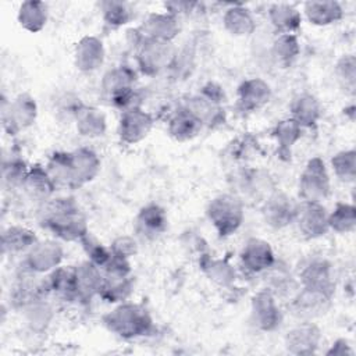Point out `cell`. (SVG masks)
Returning <instances> with one entry per match:
<instances>
[{"mask_svg": "<svg viewBox=\"0 0 356 356\" xmlns=\"http://www.w3.org/2000/svg\"><path fill=\"white\" fill-rule=\"evenodd\" d=\"M40 225L65 242H79L88 232V218L71 196L51 197L40 204Z\"/></svg>", "mask_w": 356, "mask_h": 356, "instance_id": "obj_1", "label": "cell"}, {"mask_svg": "<svg viewBox=\"0 0 356 356\" xmlns=\"http://www.w3.org/2000/svg\"><path fill=\"white\" fill-rule=\"evenodd\" d=\"M106 330L121 339H136L149 335L153 328V318L149 310L135 302H121L102 317Z\"/></svg>", "mask_w": 356, "mask_h": 356, "instance_id": "obj_2", "label": "cell"}, {"mask_svg": "<svg viewBox=\"0 0 356 356\" xmlns=\"http://www.w3.org/2000/svg\"><path fill=\"white\" fill-rule=\"evenodd\" d=\"M136 71L129 65H117L104 72L100 81V93L113 107L121 113L139 107V93L136 90Z\"/></svg>", "mask_w": 356, "mask_h": 356, "instance_id": "obj_3", "label": "cell"}, {"mask_svg": "<svg viewBox=\"0 0 356 356\" xmlns=\"http://www.w3.org/2000/svg\"><path fill=\"white\" fill-rule=\"evenodd\" d=\"M206 216L220 238L235 234L245 220V203L236 193H220L207 207Z\"/></svg>", "mask_w": 356, "mask_h": 356, "instance_id": "obj_4", "label": "cell"}, {"mask_svg": "<svg viewBox=\"0 0 356 356\" xmlns=\"http://www.w3.org/2000/svg\"><path fill=\"white\" fill-rule=\"evenodd\" d=\"M135 49L136 67L139 72L146 76H156L161 74L175 63L178 56L177 47L172 42L146 39L139 33Z\"/></svg>", "mask_w": 356, "mask_h": 356, "instance_id": "obj_5", "label": "cell"}, {"mask_svg": "<svg viewBox=\"0 0 356 356\" xmlns=\"http://www.w3.org/2000/svg\"><path fill=\"white\" fill-rule=\"evenodd\" d=\"M225 93L216 82H207L202 89L189 96L184 106L191 110L203 124V127L214 128L225 122Z\"/></svg>", "mask_w": 356, "mask_h": 356, "instance_id": "obj_6", "label": "cell"}, {"mask_svg": "<svg viewBox=\"0 0 356 356\" xmlns=\"http://www.w3.org/2000/svg\"><path fill=\"white\" fill-rule=\"evenodd\" d=\"M0 118L4 132L10 136H15L35 124L38 118V103L35 97L26 92L18 93L10 100L3 95Z\"/></svg>", "mask_w": 356, "mask_h": 356, "instance_id": "obj_7", "label": "cell"}, {"mask_svg": "<svg viewBox=\"0 0 356 356\" xmlns=\"http://www.w3.org/2000/svg\"><path fill=\"white\" fill-rule=\"evenodd\" d=\"M331 192V177L324 160L314 156L305 164L298 182V193L302 202L323 203Z\"/></svg>", "mask_w": 356, "mask_h": 356, "instance_id": "obj_8", "label": "cell"}, {"mask_svg": "<svg viewBox=\"0 0 356 356\" xmlns=\"http://www.w3.org/2000/svg\"><path fill=\"white\" fill-rule=\"evenodd\" d=\"M284 314L277 296L267 288L256 292L250 299V323L261 332H273L282 323Z\"/></svg>", "mask_w": 356, "mask_h": 356, "instance_id": "obj_9", "label": "cell"}, {"mask_svg": "<svg viewBox=\"0 0 356 356\" xmlns=\"http://www.w3.org/2000/svg\"><path fill=\"white\" fill-rule=\"evenodd\" d=\"M64 259V249L58 241L44 239L38 241L26 253L22 261L24 270L32 274H49Z\"/></svg>", "mask_w": 356, "mask_h": 356, "instance_id": "obj_10", "label": "cell"}, {"mask_svg": "<svg viewBox=\"0 0 356 356\" xmlns=\"http://www.w3.org/2000/svg\"><path fill=\"white\" fill-rule=\"evenodd\" d=\"M154 117L152 113L139 107H134L121 113L117 127V135L125 145H136L146 139L153 129Z\"/></svg>", "mask_w": 356, "mask_h": 356, "instance_id": "obj_11", "label": "cell"}, {"mask_svg": "<svg viewBox=\"0 0 356 356\" xmlns=\"http://www.w3.org/2000/svg\"><path fill=\"white\" fill-rule=\"evenodd\" d=\"M298 203L285 192L275 189L261 202V217L273 229H282L293 224Z\"/></svg>", "mask_w": 356, "mask_h": 356, "instance_id": "obj_12", "label": "cell"}, {"mask_svg": "<svg viewBox=\"0 0 356 356\" xmlns=\"http://www.w3.org/2000/svg\"><path fill=\"white\" fill-rule=\"evenodd\" d=\"M300 286L335 293V274L332 263L325 257H310L298 270Z\"/></svg>", "mask_w": 356, "mask_h": 356, "instance_id": "obj_13", "label": "cell"}, {"mask_svg": "<svg viewBox=\"0 0 356 356\" xmlns=\"http://www.w3.org/2000/svg\"><path fill=\"white\" fill-rule=\"evenodd\" d=\"M299 234L305 239H317L324 236L328 228V211L323 203L298 202L295 221Z\"/></svg>", "mask_w": 356, "mask_h": 356, "instance_id": "obj_14", "label": "cell"}, {"mask_svg": "<svg viewBox=\"0 0 356 356\" xmlns=\"http://www.w3.org/2000/svg\"><path fill=\"white\" fill-rule=\"evenodd\" d=\"M334 295L325 291L300 286L291 299V309L296 317L312 321L328 312Z\"/></svg>", "mask_w": 356, "mask_h": 356, "instance_id": "obj_15", "label": "cell"}, {"mask_svg": "<svg viewBox=\"0 0 356 356\" xmlns=\"http://www.w3.org/2000/svg\"><path fill=\"white\" fill-rule=\"evenodd\" d=\"M321 330L317 324L302 320L285 334V348L289 353L296 356L314 355L321 343Z\"/></svg>", "mask_w": 356, "mask_h": 356, "instance_id": "obj_16", "label": "cell"}, {"mask_svg": "<svg viewBox=\"0 0 356 356\" xmlns=\"http://www.w3.org/2000/svg\"><path fill=\"white\" fill-rule=\"evenodd\" d=\"M273 97L271 86L267 81L253 76L243 79L236 90V107L242 113H254L266 107Z\"/></svg>", "mask_w": 356, "mask_h": 356, "instance_id": "obj_17", "label": "cell"}, {"mask_svg": "<svg viewBox=\"0 0 356 356\" xmlns=\"http://www.w3.org/2000/svg\"><path fill=\"white\" fill-rule=\"evenodd\" d=\"M239 260L248 274H263L277 259L270 242L261 238H249L241 249Z\"/></svg>", "mask_w": 356, "mask_h": 356, "instance_id": "obj_18", "label": "cell"}, {"mask_svg": "<svg viewBox=\"0 0 356 356\" xmlns=\"http://www.w3.org/2000/svg\"><path fill=\"white\" fill-rule=\"evenodd\" d=\"M168 227V216L164 207L157 203H147L135 216L134 231L146 241L157 239Z\"/></svg>", "mask_w": 356, "mask_h": 356, "instance_id": "obj_19", "label": "cell"}, {"mask_svg": "<svg viewBox=\"0 0 356 356\" xmlns=\"http://www.w3.org/2000/svg\"><path fill=\"white\" fill-rule=\"evenodd\" d=\"M136 31L142 38L146 39L172 42L181 32V24L178 17L167 11L150 13Z\"/></svg>", "mask_w": 356, "mask_h": 356, "instance_id": "obj_20", "label": "cell"}, {"mask_svg": "<svg viewBox=\"0 0 356 356\" xmlns=\"http://www.w3.org/2000/svg\"><path fill=\"white\" fill-rule=\"evenodd\" d=\"M106 58V49L97 36H82L74 47V65L78 71L89 74L99 70Z\"/></svg>", "mask_w": 356, "mask_h": 356, "instance_id": "obj_21", "label": "cell"}, {"mask_svg": "<svg viewBox=\"0 0 356 356\" xmlns=\"http://www.w3.org/2000/svg\"><path fill=\"white\" fill-rule=\"evenodd\" d=\"M76 302L88 305L95 296H99L103 284V271L89 260L74 266Z\"/></svg>", "mask_w": 356, "mask_h": 356, "instance_id": "obj_22", "label": "cell"}, {"mask_svg": "<svg viewBox=\"0 0 356 356\" xmlns=\"http://www.w3.org/2000/svg\"><path fill=\"white\" fill-rule=\"evenodd\" d=\"M25 195L40 204L51 199L57 191L56 184L50 178L47 170L44 165L36 163L29 167L28 175L24 181V185L21 188Z\"/></svg>", "mask_w": 356, "mask_h": 356, "instance_id": "obj_23", "label": "cell"}, {"mask_svg": "<svg viewBox=\"0 0 356 356\" xmlns=\"http://www.w3.org/2000/svg\"><path fill=\"white\" fill-rule=\"evenodd\" d=\"M202 121L184 104L179 106L167 120V134L177 142H186L200 134Z\"/></svg>", "mask_w": 356, "mask_h": 356, "instance_id": "obj_24", "label": "cell"}, {"mask_svg": "<svg viewBox=\"0 0 356 356\" xmlns=\"http://www.w3.org/2000/svg\"><path fill=\"white\" fill-rule=\"evenodd\" d=\"M289 111L291 118L295 120L303 129L314 128L323 115L320 100L309 92L298 93L289 104Z\"/></svg>", "mask_w": 356, "mask_h": 356, "instance_id": "obj_25", "label": "cell"}, {"mask_svg": "<svg viewBox=\"0 0 356 356\" xmlns=\"http://www.w3.org/2000/svg\"><path fill=\"white\" fill-rule=\"evenodd\" d=\"M71 160L78 188L92 182L100 172L102 160L92 147H76L71 152Z\"/></svg>", "mask_w": 356, "mask_h": 356, "instance_id": "obj_26", "label": "cell"}, {"mask_svg": "<svg viewBox=\"0 0 356 356\" xmlns=\"http://www.w3.org/2000/svg\"><path fill=\"white\" fill-rule=\"evenodd\" d=\"M44 167L50 178L56 184L57 189H78L71 160V152H53L49 156Z\"/></svg>", "mask_w": 356, "mask_h": 356, "instance_id": "obj_27", "label": "cell"}, {"mask_svg": "<svg viewBox=\"0 0 356 356\" xmlns=\"http://www.w3.org/2000/svg\"><path fill=\"white\" fill-rule=\"evenodd\" d=\"M74 122L76 132L83 138H100L107 131V120L104 113L100 108L95 106H88L85 103L76 111Z\"/></svg>", "mask_w": 356, "mask_h": 356, "instance_id": "obj_28", "label": "cell"}, {"mask_svg": "<svg viewBox=\"0 0 356 356\" xmlns=\"http://www.w3.org/2000/svg\"><path fill=\"white\" fill-rule=\"evenodd\" d=\"M44 282L47 292L56 298L65 302L76 300L74 266H58L47 274Z\"/></svg>", "mask_w": 356, "mask_h": 356, "instance_id": "obj_29", "label": "cell"}, {"mask_svg": "<svg viewBox=\"0 0 356 356\" xmlns=\"http://www.w3.org/2000/svg\"><path fill=\"white\" fill-rule=\"evenodd\" d=\"M306 19L316 26H328L343 18V8L335 0H313L303 4Z\"/></svg>", "mask_w": 356, "mask_h": 356, "instance_id": "obj_30", "label": "cell"}, {"mask_svg": "<svg viewBox=\"0 0 356 356\" xmlns=\"http://www.w3.org/2000/svg\"><path fill=\"white\" fill-rule=\"evenodd\" d=\"M239 186L242 192L256 200L263 202L267 196H270L275 191V185L268 172L257 168H249L241 171Z\"/></svg>", "mask_w": 356, "mask_h": 356, "instance_id": "obj_31", "label": "cell"}, {"mask_svg": "<svg viewBox=\"0 0 356 356\" xmlns=\"http://www.w3.org/2000/svg\"><path fill=\"white\" fill-rule=\"evenodd\" d=\"M224 29L236 38H246L254 33L256 19L249 8L242 4L229 6L222 15Z\"/></svg>", "mask_w": 356, "mask_h": 356, "instance_id": "obj_32", "label": "cell"}, {"mask_svg": "<svg viewBox=\"0 0 356 356\" xmlns=\"http://www.w3.org/2000/svg\"><path fill=\"white\" fill-rule=\"evenodd\" d=\"M271 135L277 143V154L282 160H289L293 146L300 140L303 136V128L291 117L280 120L273 131Z\"/></svg>", "mask_w": 356, "mask_h": 356, "instance_id": "obj_33", "label": "cell"}, {"mask_svg": "<svg viewBox=\"0 0 356 356\" xmlns=\"http://www.w3.org/2000/svg\"><path fill=\"white\" fill-rule=\"evenodd\" d=\"M268 21L280 33H296L302 25V11L289 3H274L267 11Z\"/></svg>", "mask_w": 356, "mask_h": 356, "instance_id": "obj_34", "label": "cell"}, {"mask_svg": "<svg viewBox=\"0 0 356 356\" xmlns=\"http://www.w3.org/2000/svg\"><path fill=\"white\" fill-rule=\"evenodd\" d=\"M49 19V7L44 1L39 0H26L19 4L17 13V21L19 26L29 32L38 33L40 32Z\"/></svg>", "mask_w": 356, "mask_h": 356, "instance_id": "obj_35", "label": "cell"}, {"mask_svg": "<svg viewBox=\"0 0 356 356\" xmlns=\"http://www.w3.org/2000/svg\"><path fill=\"white\" fill-rule=\"evenodd\" d=\"M38 241L39 239L36 234L31 228L22 225H11L1 234V249L3 253L25 254Z\"/></svg>", "mask_w": 356, "mask_h": 356, "instance_id": "obj_36", "label": "cell"}, {"mask_svg": "<svg viewBox=\"0 0 356 356\" xmlns=\"http://www.w3.org/2000/svg\"><path fill=\"white\" fill-rule=\"evenodd\" d=\"M199 266L204 275L217 286L228 288L235 282V268L229 263L228 259H220V257H211L207 254H203Z\"/></svg>", "mask_w": 356, "mask_h": 356, "instance_id": "obj_37", "label": "cell"}, {"mask_svg": "<svg viewBox=\"0 0 356 356\" xmlns=\"http://www.w3.org/2000/svg\"><path fill=\"white\" fill-rule=\"evenodd\" d=\"M134 292L132 275H108L103 274V284L99 292V298L107 303L125 302Z\"/></svg>", "mask_w": 356, "mask_h": 356, "instance_id": "obj_38", "label": "cell"}, {"mask_svg": "<svg viewBox=\"0 0 356 356\" xmlns=\"http://www.w3.org/2000/svg\"><path fill=\"white\" fill-rule=\"evenodd\" d=\"M300 54V42L296 33H280L271 44V56L277 64L291 67Z\"/></svg>", "mask_w": 356, "mask_h": 356, "instance_id": "obj_39", "label": "cell"}, {"mask_svg": "<svg viewBox=\"0 0 356 356\" xmlns=\"http://www.w3.org/2000/svg\"><path fill=\"white\" fill-rule=\"evenodd\" d=\"M328 228L335 234H350L356 229V207L352 203L337 202L328 211Z\"/></svg>", "mask_w": 356, "mask_h": 356, "instance_id": "obj_40", "label": "cell"}, {"mask_svg": "<svg viewBox=\"0 0 356 356\" xmlns=\"http://www.w3.org/2000/svg\"><path fill=\"white\" fill-rule=\"evenodd\" d=\"M102 19L110 28H121L131 22L134 11L131 6L120 0H103L99 3Z\"/></svg>", "mask_w": 356, "mask_h": 356, "instance_id": "obj_41", "label": "cell"}, {"mask_svg": "<svg viewBox=\"0 0 356 356\" xmlns=\"http://www.w3.org/2000/svg\"><path fill=\"white\" fill-rule=\"evenodd\" d=\"M334 72L339 86L349 96H355L356 92V57L352 53L342 54L334 67Z\"/></svg>", "mask_w": 356, "mask_h": 356, "instance_id": "obj_42", "label": "cell"}, {"mask_svg": "<svg viewBox=\"0 0 356 356\" xmlns=\"http://www.w3.org/2000/svg\"><path fill=\"white\" fill-rule=\"evenodd\" d=\"M330 165L334 171V175L345 182V184H352L356 179V150L346 149L337 152L331 160Z\"/></svg>", "mask_w": 356, "mask_h": 356, "instance_id": "obj_43", "label": "cell"}, {"mask_svg": "<svg viewBox=\"0 0 356 356\" xmlns=\"http://www.w3.org/2000/svg\"><path fill=\"white\" fill-rule=\"evenodd\" d=\"M86 257L89 261L96 264L97 267L103 268L106 263L111 257V250L110 246L103 245L96 236H93L90 232H88L81 241H79Z\"/></svg>", "mask_w": 356, "mask_h": 356, "instance_id": "obj_44", "label": "cell"}, {"mask_svg": "<svg viewBox=\"0 0 356 356\" xmlns=\"http://www.w3.org/2000/svg\"><path fill=\"white\" fill-rule=\"evenodd\" d=\"M29 167L19 157H11L3 163V182L13 189H21L28 175Z\"/></svg>", "mask_w": 356, "mask_h": 356, "instance_id": "obj_45", "label": "cell"}, {"mask_svg": "<svg viewBox=\"0 0 356 356\" xmlns=\"http://www.w3.org/2000/svg\"><path fill=\"white\" fill-rule=\"evenodd\" d=\"M108 246L114 256L128 260L136 256L139 252V243L134 235H120L114 238Z\"/></svg>", "mask_w": 356, "mask_h": 356, "instance_id": "obj_46", "label": "cell"}, {"mask_svg": "<svg viewBox=\"0 0 356 356\" xmlns=\"http://www.w3.org/2000/svg\"><path fill=\"white\" fill-rule=\"evenodd\" d=\"M327 356H353L355 350L352 349V345L345 338H338L332 342V345L325 352Z\"/></svg>", "mask_w": 356, "mask_h": 356, "instance_id": "obj_47", "label": "cell"}]
</instances>
